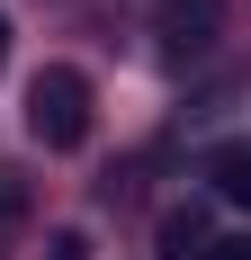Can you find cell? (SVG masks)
<instances>
[{"mask_svg":"<svg viewBox=\"0 0 251 260\" xmlns=\"http://www.w3.org/2000/svg\"><path fill=\"white\" fill-rule=\"evenodd\" d=\"M27 135L45 153H81L90 144V72L81 63H45L27 81Z\"/></svg>","mask_w":251,"mask_h":260,"instance_id":"6da1fadb","label":"cell"},{"mask_svg":"<svg viewBox=\"0 0 251 260\" xmlns=\"http://www.w3.org/2000/svg\"><path fill=\"white\" fill-rule=\"evenodd\" d=\"M152 36H162L171 63H198L225 36V0H152Z\"/></svg>","mask_w":251,"mask_h":260,"instance_id":"7a4b0ae2","label":"cell"},{"mask_svg":"<svg viewBox=\"0 0 251 260\" xmlns=\"http://www.w3.org/2000/svg\"><path fill=\"white\" fill-rule=\"evenodd\" d=\"M206 180H215V198H225V207L251 215V144H215V153H206Z\"/></svg>","mask_w":251,"mask_h":260,"instance_id":"3957f363","label":"cell"},{"mask_svg":"<svg viewBox=\"0 0 251 260\" xmlns=\"http://www.w3.org/2000/svg\"><path fill=\"white\" fill-rule=\"evenodd\" d=\"M162 251H171V260L206 251V215H198V207H179V215H162Z\"/></svg>","mask_w":251,"mask_h":260,"instance_id":"277c9868","label":"cell"},{"mask_svg":"<svg viewBox=\"0 0 251 260\" xmlns=\"http://www.w3.org/2000/svg\"><path fill=\"white\" fill-rule=\"evenodd\" d=\"M9 224H27V188L0 171V234H9Z\"/></svg>","mask_w":251,"mask_h":260,"instance_id":"5b68a950","label":"cell"},{"mask_svg":"<svg viewBox=\"0 0 251 260\" xmlns=\"http://www.w3.org/2000/svg\"><path fill=\"white\" fill-rule=\"evenodd\" d=\"M45 260H90V234H54V242H45Z\"/></svg>","mask_w":251,"mask_h":260,"instance_id":"8992f818","label":"cell"},{"mask_svg":"<svg viewBox=\"0 0 251 260\" xmlns=\"http://www.w3.org/2000/svg\"><path fill=\"white\" fill-rule=\"evenodd\" d=\"M206 260H251V234H233V242H206Z\"/></svg>","mask_w":251,"mask_h":260,"instance_id":"52a82bcc","label":"cell"},{"mask_svg":"<svg viewBox=\"0 0 251 260\" xmlns=\"http://www.w3.org/2000/svg\"><path fill=\"white\" fill-rule=\"evenodd\" d=\"M0 63H9V9H0Z\"/></svg>","mask_w":251,"mask_h":260,"instance_id":"ba28073f","label":"cell"}]
</instances>
